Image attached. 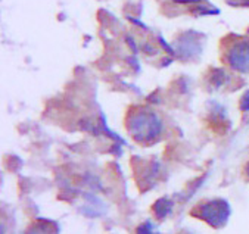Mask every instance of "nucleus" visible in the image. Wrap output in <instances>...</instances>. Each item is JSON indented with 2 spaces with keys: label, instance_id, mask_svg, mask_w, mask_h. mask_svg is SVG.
Here are the masks:
<instances>
[{
  "label": "nucleus",
  "instance_id": "obj_7",
  "mask_svg": "<svg viewBox=\"0 0 249 234\" xmlns=\"http://www.w3.org/2000/svg\"><path fill=\"white\" fill-rule=\"evenodd\" d=\"M248 175H249V164H248Z\"/></svg>",
  "mask_w": 249,
  "mask_h": 234
},
{
  "label": "nucleus",
  "instance_id": "obj_3",
  "mask_svg": "<svg viewBox=\"0 0 249 234\" xmlns=\"http://www.w3.org/2000/svg\"><path fill=\"white\" fill-rule=\"evenodd\" d=\"M229 61L230 65L242 72L249 71V41H240L236 43L234 48L230 50L229 55Z\"/></svg>",
  "mask_w": 249,
  "mask_h": 234
},
{
  "label": "nucleus",
  "instance_id": "obj_1",
  "mask_svg": "<svg viewBox=\"0 0 249 234\" xmlns=\"http://www.w3.org/2000/svg\"><path fill=\"white\" fill-rule=\"evenodd\" d=\"M160 130H161L160 121L154 115H147V114H142L140 118L139 117L134 118L131 125V133L139 142L154 138L155 135H158Z\"/></svg>",
  "mask_w": 249,
  "mask_h": 234
},
{
  "label": "nucleus",
  "instance_id": "obj_4",
  "mask_svg": "<svg viewBox=\"0 0 249 234\" xmlns=\"http://www.w3.org/2000/svg\"><path fill=\"white\" fill-rule=\"evenodd\" d=\"M137 234H155L154 233V227L151 225V224H143V225H140L139 227V230H137Z\"/></svg>",
  "mask_w": 249,
  "mask_h": 234
},
{
  "label": "nucleus",
  "instance_id": "obj_5",
  "mask_svg": "<svg viewBox=\"0 0 249 234\" xmlns=\"http://www.w3.org/2000/svg\"><path fill=\"white\" fill-rule=\"evenodd\" d=\"M242 109L243 111H249V91H246V95L242 99Z\"/></svg>",
  "mask_w": 249,
  "mask_h": 234
},
{
  "label": "nucleus",
  "instance_id": "obj_6",
  "mask_svg": "<svg viewBox=\"0 0 249 234\" xmlns=\"http://www.w3.org/2000/svg\"><path fill=\"white\" fill-rule=\"evenodd\" d=\"M231 3L236 6H249V0H233Z\"/></svg>",
  "mask_w": 249,
  "mask_h": 234
},
{
  "label": "nucleus",
  "instance_id": "obj_2",
  "mask_svg": "<svg viewBox=\"0 0 249 234\" xmlns=\"http://www.w3.org/2000/svg\"><path fill=\"white\" fill-rule=\"evenodd\" d=\"M197 211H199V214H196L197 217L207 219L214 227H221L230 214V208L224 201L210 202L207 205H202L201 208H197Z\"/></svg>",
  "mask_w": 249,
  "mask_h": 234
}]
</instances>
